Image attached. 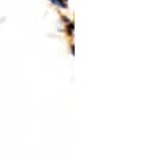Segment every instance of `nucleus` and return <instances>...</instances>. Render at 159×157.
Returning a JSON list of instances; mask_svg holds the SVG:
<instances>
[{"label": "nucleus", "mask_w": 159, "mask_h": 157, "mask_svg": "<svg viewBox=\"0 0 159 157\" xmlns=\"http://www.w3.org/2000/svg\"><path fill=\"white\" fill-rule=\"evenodd\" d=\"M61 19H62V22H64V30H65V33H67L69 37H73V32H75V24H73V21H72L69 16H61Z\"/></svg>", "instance_id": "nucleus-1"}, {"label": "nucleus", "mask_w": 159, "mask_h": 157, "mask_svg": "<svg viewBox=\"0 0 159 157\" xmlns=\"http://www.w3.org/2000/svg\"><path fill=\"white\" fill-rule=\"evenodd\" d=\"M48 2L57 10H67L69 8V3L65 2V0H48Z\"/></svg>", "instance_id": "nucleus-2"}, {"label": "nucleus", "mask_w": 159, "mask_h": 157, "mask_svg": "<svg viewBox=\"0 0 159 157\" xmlns=\"http://www.w3.org/2000/svg\"><path fill=\"white\" fill-rule=\"evenodd\" d=\"M65 2H67V3H69V0H65Z\"/></svg>", "instance_id": "nucleus-3"}]
</instances>
